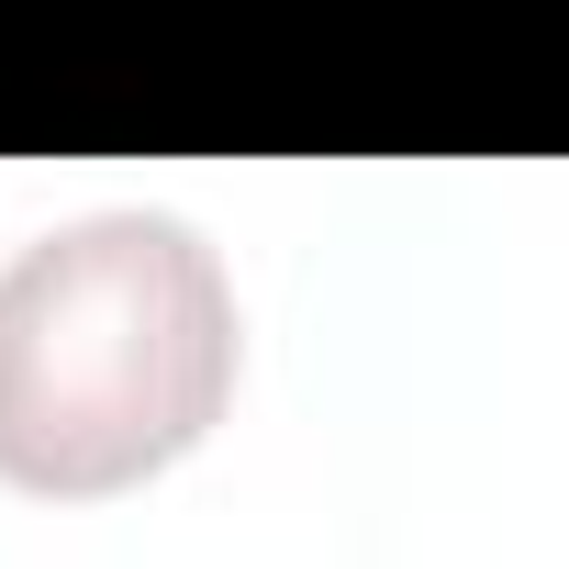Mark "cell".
<instances>
[{
    "label": "cell",
    "instance_id": "1",
    "mask_svg": "<svg viewBox=\"0 0 569 569\" xmlns=\"http://www.w3.org/2000/svg\"><path fill=\"white\" fill-rule=\"evenodd\" d=\"M234 291L179 212H90L0 268V480L90 502L212 436Z\"/></svg>",
    "mask_w": 569,
    "mask_h": 569
}]
</instances>
